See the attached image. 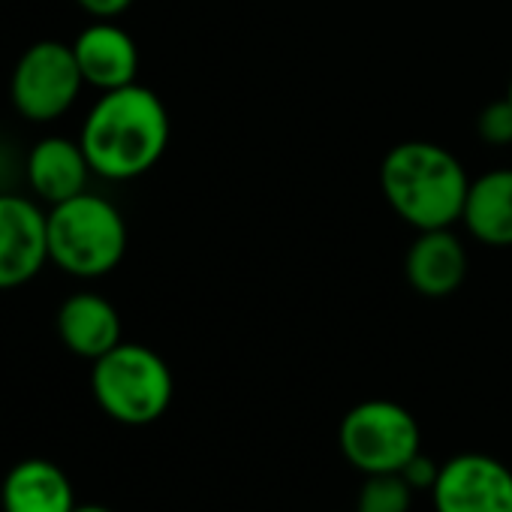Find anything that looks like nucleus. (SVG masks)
Segmentation results:
<instances>
[{
	"label": "nucleus",
	"mask_w": 512,
	"mask_h": 512,
	"mask_svg": "<svg viewBox=\"0 0 512 512\" xmlns=\"http://www.w3.org/2000/svg\"><path fill=\"white\" fill-rule=\"evenodd\" d=\"M437 473H440V467H437L428 455H422V452L413 455V458L407 461V467L401 470V476H404L416 491H419V488H428V491H431L434 482H437Z\"/></svg>",
	"instance_id": "17"
},
{
	"label": "nucleus",
	"mask_w": 512,
	"mask_h": 512,
	"mask_svg": "<svg viewBox=\"0 0 512 512\" xmlns=\"http://www.w3.org/2000/svg\"><path fill=\"white\" fill-rule=\"evenodd\" d=\"M461 223L488 247H512V166L470 178Z\"/></svg>",
	"instance_id": "13"
},
{
	"label": "nucleus",
	"mask_w": 512,
	"mask_h": 512,
	"mask_svg": "<svg viewBox=\"0 0 512 512\" xmlns=\"http://www.w3.org/2000/svg\"><path fill=\"white\" fill-rule=\"evenodd\" d=\"M407 284L425 299H446L452 296L467 278V247L452 232L443 229H422L404 256Z\"/></svg>",
	"instance_id": "9"
},
{
	"label": "nucleus",
	"mask_w": 512,
	"mask_h": 512,
	"mask_svg": "<svg viewBox=\"0 0 512 512\" xmlns=\"http://www.w3.org/2000/svg\"><path fill=\"white\" fill-rule=\"evenodd\" d=\"M431 497L437 512H512V470L497 458L464 452L440 464Z\"/></svg>",
	"instance_id": "7"
},
{
	"label": "nucleus",
	"mask_w": 512,
	"mask_h": 512,
	"mask_svg": "<svg viewBox=\"0 0 512 512\" xmlns=\"http://www.w3.org/2000/svg\"><path fill=\"white\" fill-rule=\"evenodd\" d=\"M85 79L76 64L73 46L40 40L22 52L10 79V100L16 112L34 124L61 118L79 100Z\"/></svg>",
	"instance_id": "6"
},
{
	"label": "nucleus",
	"mask_w": 512,
	"mask_h": 512,
	"mask_svg": "<svg viewBox=\"0 0 512 512\" xmlns=\"http://www.w3.org/2000/svg\"><path fill=\"white\" fill-rule=\"evenodd\" d=\"M341 452L362 473H401L422 449L416 416L398 401L371 398L341 419Z\"/></svg>",
	"instance_id": "5"
},
{
	"label": "nucleus",
	"mask_w": 512,
	"mask_h": 512,
	"mask_svg": "<svg viewBox=\"0 0 512 512\" xmlns=\"http://www.w3.org/2000/svg\"><path fill=\"white\" fill-rule=\"evenodd\" d=\"M73 512H112V509H106V506H97V503H91V506H76Z\"/></svg>",
	"instance_id": "19"
},
{
	"label": "nucleus",
	"mask_w": 512,
	"mask_h": 512,
	"mask_svg": "<svg viewBox=\"0 0 512 512\" xmlns=\"http://www.w3.org/2000/svg\"><path fill=\"white\" fill-rule=\"evenodd\" d=\"M476 133H479V139L488 142V145H509V142H512V103H509L506 97L488 103V106L479 112Z\"/></svg>",
	"instance_id": "16"
},
{
	"label": "nucleus",
	"mask_w": 512,
	"mask_h": 512,
	"mask_svg": "<svg viewBox=\"0 0 512 512\" xmlns=\"http://www.w3.org/2000/svg\"><path fill=\"white\" fill-rule=\"evenodd\" d=\"M49 263L61 272L94 281L115 272L127 253L124 214L97 193H79L46 214Z\"/></svg>",
	"instance_id": "3"
},
{
	"label": "nucleus",
	"mask_w": 512,
	"mask_h": 512,
	"mask_svg": "<svg viewBox=\"0 0 512 512\" xmlns=\"http://www.w3.org/2000/svg\"><path fill=\"white\" fill-rule=\"evenodd\" d=\"M380 190L389 208L416 232L443 229L461 220L470 175L449 148L410 139L398 142L383 157Z\"/></svg>",
	"instance_id": "2"
},
{
	"label": "nucleus",
	"mask_w": 512,
	"mask_h": 512,
	"mask_svg": "<svg viewBox=\"0 0 512 512\" xmlns=\"http://www.w3.org/2000/svg\"><path fill=\"white\" fill-rule=\"evenodd\" d=\"M506 100L512 103V79H509V91H506Z\"/></svg>",
	"instance_id": "20"
},
{
	"label": "nucleus",
	"mask_w": 512,
	"mask_h": 512,
	"mask_svg": "<svg viewBox=\"0 0 512 512\" xmlns=\"http://www.w3.org/2000/svg\"><path fill=\"white\" fill-rule=\"evenodd\" d=\"M76 64L85 85L100 91H115L136 82L139 49L136 40L115 22H94L73 43Z\"/></svg>",
	"instance_id": "10"
},
{
	"label": "nucleus",
	"mask_w": 512,
	"mask_h": 512,
	"mask_svg": "<svg viewBox=\"0 0 512 512\" xmlns=\"http://www.w3.org/2000/svg\"><path fill=\"white\" fill-rule=\"evenodd\" d=\"M76 4L97 22H115L133 7V0H76Z\"/></svg>",
	"instance_id": "18"
},
{
	"label": "nucleus",
	"mask_w": 512,
	"mask_h": 512,
	"mask_svg": "<svg viewBox=\"0 0 512 512\" xmlns=\"http://www.w3.org/2000/svg\"><path fill=\"white\" fill-rule=\"evenodd\" d=\"M28 184L31 190L49 202H67L79 193L88 190V175L94 172L82 142L64 139V136H46L40 139L31 151H28Z\"/></svg>",
	"instance_id": "11"
},
{
	"label": "nucleus",
	"mask_w": 512,
	"mask_h": 512,
	"mask_svg": "<svg viewBox=\"0 0 512 512\" xmlns=\"http://www.w3.org/2000/svg\"><path fill=\"white\" fill-rule=\"evenodd\" d=\"M413 485L401 473H368L359 488L356 512H410Z\"/></svg>",
	"instance_id": "15"
},
{
	"label": "nucleus",
	"mask_w": 512,
	"mask_h": 512,
	"mask_svg": "<svg viewBox=\"0 0 512 512\" xmlns=\"http://www.w3.org/2000/svg\"><path fill=\"white\" fill-rule=\"evenodd\" d=\"M91 389L100 410L115 422L151 425L169 410L175 380L160 353L145 344L121 341L94 362Z\"/></svg>",
	"instance_id": "4"
},
{
	"label": "nucleus",
	"mask_w": 512,
	"mask_h": 512,
	"mask_svg": "<svg viewBox=\"0 0 512 512\" xmlns=\"http://www.w3.org/2000/svg\"><path fill=\"white\" fill-rule=\"evenodd\" d=\"M169 112L163 100L133 82L103 97L91 106L82 124V148L94 175L106 181H133L151 172L169 145Z\"/></svg>",
	"instance_id": "1"
},
{
	"label": "nucleus",
	"mask_w": 512,
	"mask_h": 512,
	"mask_svg": "<svg viewBox=\"0 0 512 512\" xmlns=\"http://www.w3.org/2000/svg\"><path fill=\"white\" fill-rule=\"evenodd\" d=\"M46 263V214L28 196L0 193V290H16L34 281Z\"/></svg>",
	"instance_id": "8"
},
{
	"label": "nucleus",
	"mask_w": 512,
	"mask_h": 512,
	"mask_svg": "<svg viewBox=\"0 0 512 512\" xmlns=\"http://www.w3.org/2000/svg\"><path fill=\"white\" fill-rule=\"evenodd\" d=\"M0 503H4V512H73L76 494L70 476L58 464L28 458L7 473Z\"/></svg>",
	"instance_id": "14"
},
{
	"label": "nucleus",
	"mask_w": 512,
	"mask_h": 512,
	"mask_svg": "<svg viewBox=\"0 0 512 512\" xmlns=\"http://www.w3.org/2000/svg\"><path fill=\"white\" fill-rule=\"evenodd\" d=\"M58 335L70 353L97 362L121 344L118 308L97 293H76L58 311Z\"/></svg>",
	"instance_id": "12"
}]
</instances>
